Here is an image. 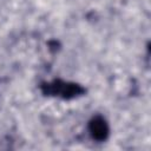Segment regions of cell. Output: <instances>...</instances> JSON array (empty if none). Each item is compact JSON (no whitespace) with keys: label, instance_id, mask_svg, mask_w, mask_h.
I'll return each mask as SVG.
<instances>
[{"label":"cell","instance_id":"cell-2","mask_svg":"<svg viewBox=\"0 0 151 151\" xmlns=\"http://www.w3.org/2000/svg\"><path fill=\"white\" fill-rule=\"evenodd\" d=\"M88 131L93 139L101 142V140H105L109 136V125L103 117L97 116L92 118V120L90 122Z\"/></svg>","mask_w":151,"mask_h":151},{"label":"cell","instance_id":"cell-1","mask_svg":"<svg viewBox=\"0 0 151 151\" xmlns=\"http://www.w3.org/2000/svg\"><path fill=\"white\" fill-rule=\"evenodd\" d=\"M42 91L46 94H54V96H59L63 98H74L78 94L84 92V90L77 84L65 83L60 80H55L53 83L44 85Z\"/></svg>","mask_w":151,"mask_h":151}]
</instances>
